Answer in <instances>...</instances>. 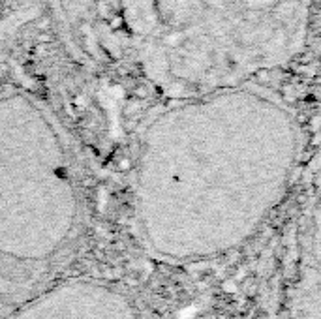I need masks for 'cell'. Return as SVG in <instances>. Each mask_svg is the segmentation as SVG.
Masks as SVG:
<instances>
[{
    "mask_svg": "<svg viewBox=\"0 0 321 319\" xmlns=\"http://www.w3.org/2000/svg\"><path fill=\"white\" fill-rule=\"evenodd\" d=\"M120 25H122V17H120V15H115L113 21H111V28H119Z\"/></svg>",
    "mask_w": 321,
    "mask_h": 319,
    "instance_id": "obj_1",
    "label": "cell"
},
{
    "mask_svg": "<svg viewBox=\"0 0 321 319\" xmlns=\"http://www.w3.org/2000/svg\"><path fill=\"white\" fill-rule=\"evenodd\" d=\"M119 169H122V171L130 169V160H120V161H119Z\"/></svg>",
    "mask_w": 321,
    "mask_h": 319,
    "instance_id": "obj_2",
    "label": "cell"
},
{
    "mask_svg": "<svg viewBox=\"0 0 321 319\" xmlns=\"http://www.w3.org/2000/svg\"><path fill=\"white\" fill-rule=\"evenodd\" d=\"M135 94L141 96V98H147V88H145V86H139V88L135 90Z\"/></svg>",
    "mask_w": 321,
    "mask_h": 319,
    "instance_id": "obj_3",
    "label": "cell"
}]
</instances>
